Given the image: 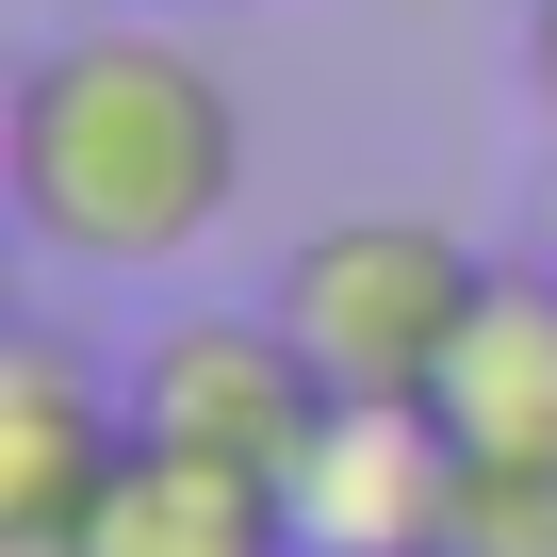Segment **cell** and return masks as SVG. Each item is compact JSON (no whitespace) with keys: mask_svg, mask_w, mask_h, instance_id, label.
I'll list each match as a JSON object with an SVG mask.
<instances>
[{"mask_svg":"<svg viewBox=\"0 0 557 557\" xmlns=\"http://www.w3.org/2000/svg\"><path fill=\"white\" fill-rule=\"evenodd\" d=\"M524 99H541V132H557V0H524Z\"/></svg>","mask_w":557,"mask_h":557,"instance_id":"9c48e42d","label":"cell"},{"mask_svg":"<svg viewBox=\"0 0 557 557\" xmlns=\"http://www.w3.org/2000/svg\"><path fill=\"white\" fill-rule=\"evenodd\" d=\"M426 410L459 426V459H557V262H492Z\"/></svg>","mask_w":557,"mask_h":557,"instance_id":"8992f818","label":"cell"},{"mask_svg":"<svg viewBox=\"0 0 557 557\" xmlns=\"http://www.w3.org/2000/svg\"><path fill=\"white\" fill-rule=\"evenodd\" d=\"M459 426L443 410H329L312 475H296V541L312 557H443L459 524Z\"/></svg>","mask_w":557,"mask_h":557,"instance_id":"5b68a950","label":"cell"},{"mask_svg":"<svg viewBox=\"0 0 557 557\" xmlns=\"http://www.w3.org/2000/svg\"><path fill=\"white\" fill-rule=\"evenodd\" d=\"M329 410H345V394L312 377V345L278 329V312H164V329L132 345V426H148V443H181V459L262 475L278 508H296V475H312Z\"/></svg>","mask_w":557,"mask_h":557,"instance_id":"3957f363","label":"cell"},{"mask_svg":"<svg viewBox=\"0 0 557 557\" xmlns=\"http://www.w3.org/2000/svg\"><path fill=\"white\" fill-rule=\"evenodd\" d=\"M0 181H17V230L83 278H164L230 230L246 197V115L213 83L197 34L164 17H83L17 66L0 99Z\"/></svg>","mask_w":557,"mask_h":557,"instance_id":"6da1fadb","label":"cell"},{"mask_svg":"<svg viewBox=\"0 0 557 557\" xmlns=\"http://www.w3.org/2000/svg\"><path fill=\"white\" fill-rule=\"evenodd\" d=\"M115 459H132V394L66 329H17L0 345V557H83Z\"/></svg>","mask_w":557,"mask_h":557,"instance_id":"277c9868","label":"cell"},{"mask_svg":"<svg viewBox=\"0 0 557 557\" xmlns=\"http://www.w3.org/2000/svg\"><path fill=\"white\" fill-rule=\"evenodd\" d=\"M443 557H557V459H475Z\"/></svg>","mask_w":557,"mask_h":557,"instance_id":"ba28073f","label":"cell"},{"mask_svg":"<svg viewBox=\"0 0 557 557\" xmlns=\"http://www.w3.org/2000/svg\"><path fill=\"white\" fill-rule=\"evenodd\" d=\"M83 557H312V541H296V508H278L262 475L181 459V443H148V426H132V459H115V492H99Z\"/></svg>","mask_w":557,"mask_h":557,"instance_id":"52a82bcc","label":"cell"},{"mask_svg":"<svg viewBox=\"0 0 557 557\" xmlns=\"http://www.w3.org/2000/svg\"><path fill=\"white\" fill-rule=\"evenodd\" d=\"M475 296H492V262L443 213H329V230H296V262H278L262 312L312 345V377L345 410H426L459 329H475Z\"/></svg>","mask_w":557,"mask_h":557,"instance_id":"7a4b0ae2","label":"cell"}]
</instances>
